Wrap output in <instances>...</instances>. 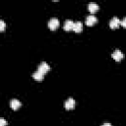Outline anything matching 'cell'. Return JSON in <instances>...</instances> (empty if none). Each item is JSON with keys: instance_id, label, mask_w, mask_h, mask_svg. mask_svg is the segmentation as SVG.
I'll list each match as a JSON object with an SVG mask.
<instances>
[{"instance_id": "9c48e42d", "label": "cell", "mask_w": 126, "mask_h": 126, "mask_svg": "<svg viewBox=\"0 0 126 126\" xmlns=\"http://www.w3.org/2000/svg\"><path fill=\"white\" fill-rule=\"evenodd\" d=\"M73 31L76 32H81L83 31V24L81 22H76L74 23V27H73Z\"/></svg>"}, {"instance_id": "5bb4252c", "label": "cell", "mask_w": 126, "mask_h": 126, "mask_svg": "<svg viewBox=\"0 0 126 126\" xmlns=\"http://www.w3.org/2000/svg\"><path fill=\"white\" fill-rule=\"evenodd\" d=\"M120 25H122L124 28H126V17L121 21V23H120Z\"/></svg>"}, {"instance_id": "7c38bea8", "label": "cell", "mask_w": 126, "mask_h": 126, "mask_svg": "<svg viewBox=\"0 0 126 126\" xmlns=\"http://www.w3.org/2000/svg\"><path fill=\"white\" fill-rule=\"evenodd\" d=\"M5 26H6V25H5L4 21L1 20V21H0V31H1V32H3V31L5 30Z\"/></svg>"}, {"instance_id": "8fae6325", "label": "cell", "mask_w": 126, "mask_h": 126, "mask_svg": "<svg viewBox=\"0 0 126 126\" xmlns=\"http://www.w3.org/2000/svg\"><path fill=\"white\" fill-rule=\"evenodd\" d=\"M32 78L35 80V81H42L43 80V74L42 73H40V72H38V71H36L35 73H33L32 74Z\"/></svg>"}, {"instance_id": "9a60e30c", "label": "cell", "mask_w": 126, "mask_h": 126, "mask_svg": "<svg viewBox=\"0 0 126 126\" xmlns=\"http://www.w3.org/2000/svg\"><path fill=\"white\" fill-rule=\"evenodd\" d=\"M101 126H111V124H110V123H104V124H102Z\"/></svg>"}, {"instance_id": "277c9868", "label": "cell", "mask_w": 126, "mask_h": 126, "mask_svg": "<svg viewBox=\"0 0 126 126\" xmlns=\"http://www.w3.org/2000/svg\"><path fill=\"white\" fill-rule=\"evenodd\" d=\"M96 22H97V18H96L95 16H94V15H90V16H88V17L86 18V21H85L86 25L89 26V27L94 26Z\"/></svg>"}, {"instance_id": "52a82bcc", "label": "cell", "mask_w": 126, "mask_h": 126, "mask_svg": "<svg viewBox=\"0 0 126 126\" xmlns=\"http://www.w3.org/2000/svg\"><path fill=\"white\" fill-rule=\"evenodd\" d=\"M10 106H11V108L12 109H14V110H17V109H19L20 107H21V102L18 100V99H12L11 100V102H10Z\"/></svg>"}, {"instance_id": "7a4b0ae2", "label": "cell", "mask_w": 126, "mask_h": 126, "mask_svg": "<svg viewBox=\"0 0 126 126\" xmlns=\"http://www.w3.org/2000/svg\"><path fill=\"white\" fill-rule=\"evenodd\" d=\"M49 69H50V66H49L46 62H41V63L39 64L38 68H37V71L40 72V73H42V74L44 75L45 73H47V72L49 71Z\"/></svg>"}, {"instance_id": "8992f818", "label": "cell", "mask_w": 126, "mask_h": 126, "mask_svg": "<svg viewBox=\"0 0 126 126\" xmlns=\"http://www.w3.org/2000/svg\"><path fill=\"white\" fill-rule=\"evenodd\" d=\"M75 107V100L73 98H68L66 101H65V108L67 110H71Z\"/></svg>"}, {"instance_id": "3957f363", "label": "cell", "mask_w": 126, "mask_h": 126, "mask_svg": "<svg viewBox=\"0 0 126 126\" xmlns=\"http://www.w3.org/2000/svg\"><path fill=\"white\" fill-rule=\"evenodd\" d=\"M111 57H112L115 61L119 62V61H121V60L124 58V54H123L119 49H116V50L111 54Z\"/></svg>"}, {"instance_id": "4fadbf2b", "label": "cell", "mask_w": 126, "mask_h": 126, "mask_svg": "<svg viewBox=\"0 0 126 126\" xmlns=\"http://www.w3.org/2000/svg\"><path fill=\"white\" fill-rule=\"evenodd\" d=\"M7 125V121L4 118H0V126H6Z\"/></svg>"}, {"instance_id": "5b68a950", "label": "cell", "mask_w": 126, "mask_h": 126, "mask_svg": "<svg viewBox=\"0 0 126 126\" xmlns=\"http://www.w3.org/2000/svg\"><path fill=\"white\" fill-rule=\"evenodd\" d=\"M120 23H121V21L117 17H113L109 22V26L111 29H117L120 26Z\"/></svg>"}, {"instance_id": "30bf717a", "label": "cell", "mask_w": 126, "mask_h": 126, "mask_svg": "<svg viewBox=\"0 0 126 126\" xmlns=\"http://www.w3.org/2000/svg\"><path fill=\"white\" fill-rule=\"evenodd\" d=\"M88 8H89V11H90L91 13H95V12L98 10V5L95 4V3H94V2H92V3L89 4Z\"/></svg>"}, {"instance_id": "6da1fadb", "label": "cell", "mask_w": 126, "mask_h": 126, "mask_svg": "<svg viewBox=\"0 0 126 126\" xmlns=\"http://www.w3.org/2000/svg\"><path fill=\"white\" fill-rule=\"evenodd\" d=\"M58 27H59V20L57 18H52V19L49 20V22H48V28L51 31H55Z\"/></svg>"}, {"instance_id": "ba28073f", "label": "cell", "mask_w": 126, "mask_h": 126, "mask_svg": "<svg viewBox=\"0 0 126 126\" xmlns=\"http://www.w3.org/2000/svg\"><path fill=\"white\" fill-rule=\"evenodd\" d=\"M73 27H74V22L72 20L65 21V24H64V30L65 31H71V30H73Z\"/></svg>"}]
</instances>
